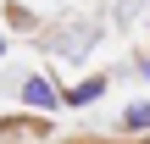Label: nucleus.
Returning <instances> with one entry per match:
<instances>
[{
	"label": "nucleus",
	"mask_w": 150,
	"mask_h": 144,
	"mask_svg": "<svg viewBox=\"0 0 150 144\" xmlns=\"http://www.w3.org/2000/svg\"><path fill=\"white\" fill-rule=\"evenodd\" d=\"M22 105H33V111H61L67 94H56V83L33 72V78H22Z\"/></svg>",
	"instance_id": "f257e3e1"
},
{
	"label": "nucleus",
	"mask_w": 150,
	"mask_h": 144,
	"mask_svg": "<svg viewBox=\"0 0 150 144\" xmlns=\"http://www.w3.org/2000/svg\"><path fill=\"white\" fill-rule=\"evenodd\" d=\"M106 89H111V78H83L78 89H67V105H78V111H83V105H95Z\"/></svg>",
	"instance_id": "f03ea898"
},
{
	"label": "nucleus",
	"mask_w": 150,
	"mask_h": 144,
	"mask_svg": "<svg viewBox=\"0 0 150 144\" xmlns=\"http://www.w3.org/2000/svg\"><path fill=\"white\" fill-rule=\"evenodd\" d=\"M117 122H122V133H139V139H150V100H134V105H128Z\"/></svg>",
	"instance_id": "7ed1b4c3"
},
{
	"label": "nucleus",
	"mask_w": 150,
	"mask_h": 144,
	"mask_svg": "<svg viewBox=\"0 0 150 144\" xmlns=\"http://www.w3.org/2000/svg\"><path fill=\"white\" fill-rule=\"evenodd\" d=\"M0 55H6V33H0Z\"/></svg>",
	"instance_id": "39448f33"
},
{
	"label": "nucleus",
	"mask_w": 150,
	"mask_h": 144,
	"mask_svg": "<svg viewBox=\"0 0 150 144\" xmlns=\"http://www.w3.org/2000/svg\"><path fill=\"white\" fill-rule=\"evenodd\" d=\"M139 144H150V139H139Z\"/></svg>",
	"instance_id": "423d86ee"
},
{
	"label": "nucleus",
	"mask_w": 150,
	"mask_h": 144,
	"mask_svg": "<svg viewBox=\"0 0 150 144\" xmlns=\"http://www.w3.org/2000/svg\"><path fill=\"white\" fill-rule=\"evenodd\" d=\"M139 72H145V83H150V55H139Z\"/></svg>",
	"instance_id": "20e7f679"
}]
</instances>
